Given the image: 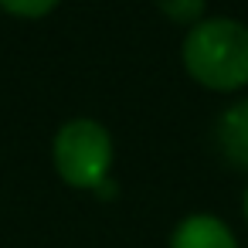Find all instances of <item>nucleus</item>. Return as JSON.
<instances>
[{"label":"nucleus","mask_w":248,"mask_h":248,"mask_svg":"<svg viewBox=\"0 0 248 248\" xmlns=\"http://www.w3.org/2000/svg\"><path fill=\"white\" fill-rule=\"evenodd\" d=\"M62 0H0V11L11 14V17H21V21H41Z\"/></svg>","instance_id":"obj_6"},{"label":"nucleus","mask_w":248,"mask_h":248,"mask_svg":"<svg viewBox=\"0 0 248 248\" xmlns=\"http://www.w3.org/2000/svg\"><path fill=\"white\" fill-rule=\"evenodd\" d=\"M184 72L211 92L248 85V24L234 17H204L180 41Z\"/></svg>","instance_id":"obj_1"},{"label":"nucleus","mask_w":248,"mask_h":248,"mask_svg":"<svg viewBox=\"0 0 248 248\" xmlns=\"http://www.w3.org/2000/svg\"><path fill=\"white\" fill-rule=\"evenodd\" d=\"M170 248H238V238L217 214L197 211L177 221L170 231Z\"/></svg>","instance_id":"obj_3"},{"label":"nucleus","mask_w":248,"mask_h":248,"mask_svg":"<svg viewBox=\"0 0 248 248\" xmlns=\"http://www.w3.org/2000/svg\"><path fill=\"white\" fill-rule=\"evenodd\" d=\"M217 146L224 160H231L238 170H248V95L231 102L217 119Z\"/></svg>","instance_id":"obj_4"},{"label":"nucleus","mask_w":248,"mask_h":248,"mask_svg":"<svg viewBox=\"0 0 248 248\" xmlns=\"http://www.w3.org/2000/svg\"><path fill=\"white\" fill-rule=\"evenodd\" d=\"M156 7H160V14L167 21L184 24V28H194L197 21H204L207 0H156Z\"/></svg>","instance_id":"obj_5"},{"label":"nucleus","mask_w":248,"mask_h":248,"mask_svg":"<svg viewBox=\"0 0 248 248\" xmlns=\"http://www.w3.org/2000/svg\"><path fill=\"white\" fill-rule=\"evenodd\" d=\"M112 156H116L112 133L99 119H89V116L68 119L55 133V143H51L55 173L68 187H78V190L102 187L112 170Z\"/></svg>","instance_id":"obj_2"},{"label":"nucleus","mask_w":248,"mask_h":248,"mask_svg":"<svg viewBox=\"0 0 248 248\" xmlns=\"http://www.w3.org/2000/svg\"><path fill=\"white\" fill-rule=\"evenodd\" d=\"M241 214H245V221H248V187H245V197H241Z\"/></svg>","instance_id":"obj_7"}]
</instances>
